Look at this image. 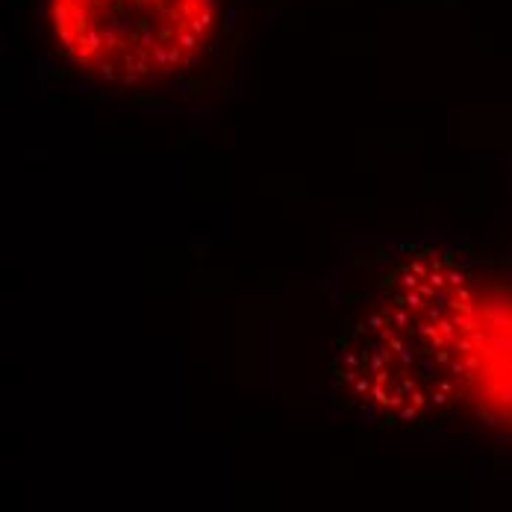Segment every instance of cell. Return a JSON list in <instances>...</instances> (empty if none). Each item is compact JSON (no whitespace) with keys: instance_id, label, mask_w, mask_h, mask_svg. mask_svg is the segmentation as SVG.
<instances>
[{"instance_id":"6da1fadb","label":"cell","mask_w":512,"mask_h":512,"mask_svg":"<svg viewBox=\"0 0 512 512\" xmlns=\"http://www.w3.org/2000/svg\"><path fill=\"white\" fill-rule=\"evenodd\" d=\"M471 345L474 280L454 245L401 239L365 262L345 298L339 354L371 401H442L465 374Z\"/></svg>"},{"instance_id":"7a4b0ae2","label":"cell","mask_w":512,"mask_h":512,"mask_svg":"<svg viewBox=\"0 0 512 512\" xmlns=\"http://www.w3.org/2000/svg\"><path fill=\"white\" fill-rule=\"evenodd\" d=\"M36 21L80 86L159 106L212 80L236 15L230 0H36Z\"/></svg>"}]
</instances>
